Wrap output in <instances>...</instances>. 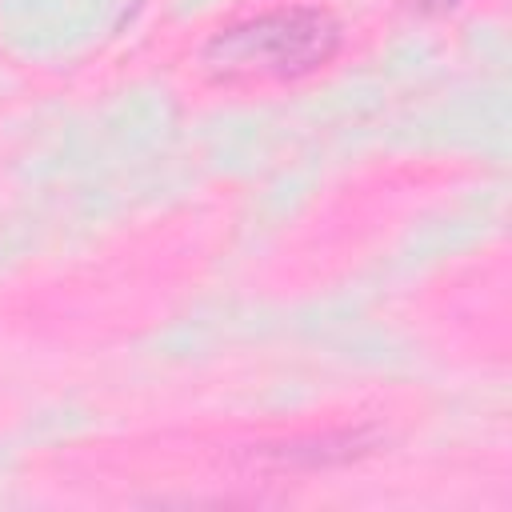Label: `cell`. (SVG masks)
<instances>
[{
  "mask_svg": "<svg viewBox=\"0 0 512 512\" xmlns=\"http://www.w3.org/2000/svg\"><path fill=\"white\" fill-rule=\"evenodd\" d=\"M416 12H428V16H440V12H452L460 0H408Z\"/></svg>",
  "mask_w": 512,
  "mask_h": 512,
  "instance_id": "3",
  "label": "cell"
},
{
  "mask_svg": "<svg viewBox=\"0 0 512 512\" xmlns=\"http://www.w3.org/2000/svg\"><path fill=\"white\" fill-rule=\"evenodd\" d=\"M376 448V432L352 428V432H320V436H300L284 444H252L240 452L244 468H272V472H312L328 464H348L360 460Z\"/></svg>",
  "mask_w": 512,
  "mask_h": 512,
  "instance_id": "2",
  "label": "cell"
},
{
  "mask_svg": "<svg viewBox=\"0 0 512 512\" xmlns=\"http://www.w3.org/2000/svg\"><path fill=\"white\" fill-rule=\"evenodd\" d=\"M344 32L340 20L324 8H276L252 20L220 28L200 64L216 84H264V80H300L324 68Z\"/></svg>",
  "mask_w": 512,
  "mask_h": 512,
  "instance_id": "1",
  "label": "cell"
}]
</instances>
